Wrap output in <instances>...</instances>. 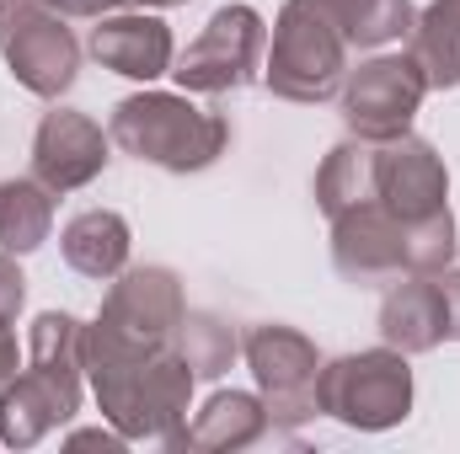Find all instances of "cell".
Returning <instances> with one entry per match:
<instances>
[{
  "label": "cell",
  "mask_w": 460,
  "mask_h": 454,
  "mask_svg": "<svg viewBox=\"0 0 460 454\" xmlns=\"http://www.w3.org/2000/svg\"><path fill=\"white\" fill-rule=\"evenodd\" d=\"M86 374V327L65 310H43L27 337V369L0 385V444L32 450L59 423L81 412Z\"/></svg>",
  "instance_id": "cell-1"
},
{
  "label": "cell",
  "mask_w": 460,
  "mask_h": 454,
  "mask_svg": "<svg viewBox=\"0 0 460 454\" xmlns=\"http://www.w3.org/2000/svg\"><path fill=\"white\" fill-rule=\"evenodd\" d=\"M86 380L97 390L102 417L123 439H161L172 444L188 423L193 369L177 347L155 353H86Z\"/></svg>",
  "instance_id": "cell-2"
},
{
  "label": "cell",
  "mask_w": 460,
  "mask_h": 454,
  "mask_svg": "<svg viewBox=\"0 0 460 454\" xmlns=\"http://www.w3.org/2000/svg\"><path fill=\"white\" fill-rule=\"evenodd\" d=\"M108 139L145 166L188 177V171H209L230 150V123L188 102V92H134L113 108Z\"/></svg>",
  "instance_id": "cell-3"
},
{
  "label": "cell",
  "mask_w": 460,
  "mask_h": 454,
  "mask_svg": "<svg viewBox=\"0 0 460 454\" xmlns=\"http://www.w3.org/2000/svg\"><path fill=\"white\" fill-rule=\"evenodd\" d=\"M348 75V38L332 22L322 0H284L273 22V48H268V92L300 108L332 102Z\"/></svg>",
  "instance_id": "cell-4"
},
{
  "label": "cell",
  "mask_w": 460,
  "mask_h": 454,
  "mask_svg": "<svg viewBox=\"0 0 460 454\" xmlns=\"http://www.w3.org/2000/svg\"><path fill=\"white\" fill-rule=\"evenodd\" d=\"M316 406L358 433H385L412 412V369L402 347H364L322 363Z\"/></svg>",
  "instance_id": "cell-5"
},
{
  "label": "cell",
  "mask_w": 460,
  "mask_h": 454,
  "mask_svg": "<svg viewBox=\"0 0 460 454\" xmlns=\"http://www.w3.org/2000/svg\"><path fill=\"white\" fill-rule=\"evenodd\" d=\"M188 316L182 278L172 267H123L102 300V316L86 327V353H155L172 347Z\"/></svg>",
  "instance_id": "cell-6"
},
{
  "label": "cell",
  "mask_w": 460,
  "mask_h": 454,
  "mask_svg": "<svg viewBox=\"0 0 460 454\" xmlns=\"http://www.w3.org/2000/svg\"><path fill=\"white\" fill-rule=\"evenodd\" d=\"M65 22L70 16H59L49 0H0V54L43 102H59L81 75V43Z\"/></svg>",
  "instance_id": "cell-7"
},
{
  "label": "cell",
  "mask_w": 460,
  "mask_h": 454,
  "mask_svg": "<svg viewBox=\"0 0 460 454\" xmlns=\"http://www.w3.org/2000/svg\"><path fill=\"white\" fill-rule=\"evenodd\" d=\"M252 374H257V390H262V406L273 417V428H295L305 417H316V374H322V353L316 342L284 321H262L252 327L241 342Z\"/></svg>",
  "instance_id": "cell-8"
},
{
  "label": "cell",
  "mask_w": 460,
  "mask_h": 454,
  "mask_svg": "<svg viewBox=\"0 0 460 454\" xmlns=\"http://www.w3.org/2000/svg\"><path fill=\"white\" fill-rule=\"evenodd\" d=\"M262 43H268V27H262V16L252 5H220L204 22V32L188 43V54L172 59V75H177L182 92L230 97V92H241L257 75Z\"/></svg>",
  "instance_id": "cell-9"
},
{
  "label": "cell",
  "mask_w": 460,
  "mask_h": 454,
  "mask_svg": "<svg viewBox=\"0 0 460 454\" xmlns=\"http://www.w3.org/2000/svg\"><path fill=\"white\" fill-rule=\"evenodd\" d=\"M423 97H429V81L412 65V54H380V59L348 70L343 92H338L343 123L358 139H369V144L402 139L412 128L418 108H423Z\"/></svg>",
  "instance_id": "cell-10"
},
{
  "label": "cell",
  "mask_w": 460,
  "mask_h": 454,
  "mask_svg": "<svg viewBox=\"0 0 460 454\" xmlns=\"http://www.w3.org/2000/svg\"><path fill=\"white\" fill-rule=\"evenodd\" d=\"M375 198L402 220V225H418L439 209H450V171L439 161V150L418 134H402V139H385L375 144Z\"/></svg>",
  "instance_id": "cell-11"
},
{
  "label": "cell",
  "mask_w": 460,
  "mask_h": 454,
  "mask_svg": "<svg viewBox=\"0 0 460 454\" xmlns=\"http://www.w3.org/2000/svg\"><path fill=\"white\" fill-rule=\"evenodd\" d=\"M332 262L358 289L391 284L407 273V225L380 198H364L332 220Z\"/></svg>",
  "instance_id": "cell-12"
},
{
  "label": "cell",
  "mask_w": 460,
  "mask_h": 454,
  "mask_svg": "<svg viewBox=\"0 0 460 454\" xmlns=\"http://www.w3.org/2000/svg\"><path fill=\"white\" fill-rule=\"evenodd\" d=\"M108 144L113 139L102 134V123H92L75 108H49L38 118V134H32V177L49 193H75V188L102 177Z\"/></svg>",
  "instance_id": "cell-13"
},
{
  "label": "cell",
  "mask_w": 460,
  "mask_h": 454,
  "mask_svg": "<svg viewBox=\"0 0 460 454\" xmlns=\"http://www.w3.org/2000/svg\"><path fill=\"white\" fill-rule=\"evenodd\" d=\"M92 59L113 75L128 81H155L172 70V27L150 11H113L102 16V27H92Z\"/></svg>",
  "instance_id": "cell-14"
},
{
  "label": "cell",
  "mask_w": 460,
  "mask_h": 454,
  "mask_svg": "<svg viewBox=\"0 0 460 454\" xmlns=\"http://www.w3.org/2000/svg\"><path fill=\"white\" fill-rule=\"evenodd\" d=\"M380 337L402 353H429L450 342V316H445V289L434 273H402L391 278L380 300Z\"/></svg>",
  "instance_id": "cell-15"
},
{
  "label": "cell",
  "mask_w": 460,
  "mask_h": 454,
  "mask_svg": "<svg viewBox=\"0 0 460 454\" xmlns=\"http://www.w3.org/2000/svg\"><path fill=\"white\" fill-rule=\"evenodd\" d=\"M262 439H279L268 406L246 390H220L209 396V406L182 423V433L172 439V450H209V454H235V450H252Z\"/></svg>",
  "instance_id": "cell-16"
},
{
  "label": "cell",
  "mask_w": 460,
  "mask_h": 454,
  "mask_svg": "<svg viewBox=\"0 0 460 454\" xmlns=\"http://www.w3.org/2000/svg\"><path fill=\"white\" fill-rule=\"evenodd\" d=\"M128 246H134V235L118 209H86L59 235V251L81 278H118L128 267Z\"/></svg>",
  "instance_id": "cell-17"
},
{
  "label": "cell",
  "mask_w": 460,
  "mask_h": 454,
  "mask_svg": "<svg viewBox=\"0 0 460 454\" xmlns=\"http://www.w3.org/2000/svg\"><path fill=\"white\" fill-rule=\"evenodd\" d=\"M407 54L423 70L429 92H456L460 86V0H434L423 16H412Z\"/></svg>",
  "instance_id": "cell-18"
},
{
  "label": "cell",
  "mask_w": 460,
  "mask_h": 454,
  "mask_svg": "<svg viewBox=\"0 0 460 454\" xmlns=\"http://www.w3.org/2000/svg\"><path fill=\"white\" fill-rule=\"evenodd\" d=\"M49 230H54V193L38 177L0 182V251L27 257L49 240Z\"/></svg>",
  "instance_id": "cell-19"
},
{
  "label": "cell",
  "mask_w": 460,
  "mask_h": 454,
  "mask_svg": "<svg viewBox=\"0 0 460 454\" xmlns=\"http://www.w3.org/2000/svg\"><path fill=\"white\" fill-rule=\"evenodd\" d=\"M364 198H375V144L353 134L327 150V161L316 171V204L327 220H338L343 209L364 204Z\"/></svg>",
  "instance_id": "cell-20"
},
{
  "label": "cell",
  "mask_w": 460,
  "mask_h": 454,
  "mask_svg": "<svg viewBox=\"0 0 460 454\" xmlns=\"http://www.w3.org/2000/svg\"><path fill=\"white\" fill-rule=\"evenodd\" d=\"M332 22L343 27L348 48H385L402 32H412V0H322Z\"/></svg>",
  "instance_id": "cell-21"
},
{
  "label": "cell",
  "mask_w": 460,
  "mask_h": 454,
  "mask_svg": "<svg viewBox=\"0 0 460 454\" xmlns=\"http://www.w3.org/2000/svg\"><path fill=\"white\" fill-rule=\"evenodd\" d=\"M172 347L182 353V363L193 369V380H215V374H226L230 363H235V353H241L235 327L220 321V316H209V310H188L182 327H177V337H172Z\"/></svg>",
  "instance_id": "cell-22"
},
{
  "label": "cell",
  "mask_w": 460,
  "mask_h": 454,
  "mask_svg": "<svg viewBox=\"0 0 460 454\" xmlns=\"http://www.w3.org/2000/svg\"><path fill=\"white\" fill-rule=\"evenodd\" d=\"M22 300H27V278H22L16 257H11V251H0V316H16V310H22Z\"/></svg>",
  "instance_id": "cell-23"
},
{
  "label": "cell",
  "mask_w": 460,
  "mask_h": 454,
  "mask_svg": "<svg viewBox=\"0 0 460 454\" xmlns=\"http://www.w3.org/2000/svg\"><path fill=\"white\" fill-rule=\"evenodd\" d=\"M59 16H70V22H102V16H113L123 11V0H49Z\"/></svg>",
  "instance_id": "cell-24"
},
{
  "label": "cell",
  "mask_w": 460,
  "mask_h": 454,
  "mask_svg": "<svg viewBox=\"0 0 460 454\" xmlns=\"http://www.w3.org/2000/svg\"><path fill=\"white\" fill-rule=\"evenodd\" d=\"M445 289V316H450V342H460V267H439L434 273Z\"/></svg>",
  "instance_id": "cell-25"
},
{
  "label": "cell",
  "mask_w": 460,
  "mask_h": 454,
  "mask_svg": "<svg viewBox=\"0 0 460 454\" xmlns=\"http://www.w3.org/2000/svg\"><path fill=\"white\" fill-rule=\"evenodd\" d=\"M16 380V332H11V316H0V385Z\"/></svg>",
  "instance_id": "cell-26"
},
{
  "label": "cell",
  "mask_w": 460,
  "mask_h": 454,
  "mask_svg": "<svg viewBox=\"0 0 460 454\" xmlns=\"http://www.w3.org/2000/svg\"><path fill=\"white\" fill-rule=\"evenodd\" d=\"M86 444H108V450H118L123 433H102V428H92V433H70V450H86Z\"/></svg>",
  "instance_id": "cell-27"
},
{
  "label": "cell",
  "mask_w": 460,
  "mask_h": 454,
  "mask_svg": "<svg viewBox=\"0 0 460 454\" xmlns=\"http://www.w3.org/2000/svg\"><path fill=\"white\" fill-rule=\"evenodd\" d=\"M123 5H134V11H172V5H188V0H123Z\"/></svg>",
  "instance_id": "cell-28"
}]
</instances>
